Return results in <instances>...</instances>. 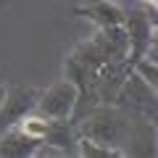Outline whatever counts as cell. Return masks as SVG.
<instances>
[{
    "label": "cell",
    "mask_w": 158,
    "mask_h": 158,
    "mask_svg": "<svg viewBox=\"0 0 158 158\" xmlns=\"http://www.w3.org/2000/svg\"><path fill=\"white\" fill-rule=\"evenodd\" d=\"M92 42L98 45V50L103 53L108 63H129V34L124 24L98 29L92 34Z\"/></svg>",
    "instance_id": "obj_6"
},
{
    "label": "cell",
    "mask_w": 158,
    "mask_h": 158,
    "mask_svg": "<svg viewBox=\"0 0 158 158\" xmlns=\"http://www.w3.org/2000/svg\"><path fill=\"white\" fill-rule=\"evenodd\" d=\"M142 3H148V6H153V8L158 6V0H142Z\"/></svg>",
    "instance_id": "obj_15"
},
{
    "label": "cell",
    "mask_w": 158,
    "mask_h": 158,
    "mask_svg": "<svg viewBox=\"0 0 158 158\" xmlns=\"http://www.w3.org/2000/svg\"><path fill=\"white\" fill-rule=\"evenodd\" d=\"M156 13H158V6H156Z\"/></svg>",
    "instance_id": "obj_17"
},
{
    "label": "cell",
    "mask_w": 158,
    "mask_h": 158,
    "mask_svg": "<svg viewBox=\"0 0 158 158\" xmlns=\"http://www.w3.org/2000/svg\"><path fill=\"white\" fill-rule=\"evenodd\" d=\"M77 156H82V158H127V153L118 150V148H108V145H100V142H92L87 137L77 135Z\"/></svg>",
    "instance_id": "obj_9"
},
{
    "label": "cell",
    "mask_w": 158,
    "mask_h": 158,
    "mask_svg": "<svg viewBox=\"0 0 158 158\" xmlns=\"http://www.w3.org/2000/svg\"><path fill=\"white\" fill-rule=\"evenodd\" d=\"M142 58H148V61L158 63V29H153V37H150V42H148V48H145V53H142Z\"/></svg>",
    "instance_id": "obj_11"
},
{
    "label": "cell",
    "mask_w": 158,
    "mask_h": 158,
    "mask_svg": "<svg viewBox=\"0 0 158 158\" xmlns=\"http://www.w3.org/2000/svg\"><path fill=\"white\" fill-rule=\"evenodd\" d=\"M153 140H156V150H158V127L153 124Z\"/></svg>",
    "instance_id": "obj_13"
},
{
    "label": "cell",
    "mask_w": 158,
    "mask_h": 158,
    "mask_svg": "<svg viewBox=\"0 0 158 158\" xmlns=\"http://www.w3.org/2000/svg\"><path fill=\"white\" fill-rule=\"evenodd\" d=\"M132 124H135V118L127 111H121L118 106L98 103L74 121V129H77L79 137H87L92 142L118 148V150L127 153V142L132 137Z\"/></svg>",
    "instance_id": "obj_1"
},
{
    "label": "cell",
    "mask_w": 158,
    "mask_h": 158,
    "mask_svg": "<svg viewBox=\"0 0 158 158\" xmlns=\"http://www.w3.org/2000/svg\"><path fill=\"white\" fill-rule=\"evenodd\" d=\"M79 106V87L71 79H58L56 85H50L48 90H42L37 95V106L34 111H40L48 118H69L71 121Z\"/></svg>",
    "instance_id": "obj_3"
},
{
    "label": "cell",
    "mask_w": 158,
    "mask_h": 158,
    "mask_svg": "<svg viewBox=\"0 0 158 158\" xmlns=\"http://www.w3.org/2000/svg\"><path fill=\"white\" fill-rule=\"evenodd\" d=\"M150 124H156V127H158V111H156V113L150 116Z\"/></svg>",
    "instance_id": "obj_14"
},
{
    "label": "cell",
    "mask_w": 158,
    "mask_h": 158,
    "mask_svg": "<svg viewBox=\"0 0 158 158\" xmlns=\"http://www.w3.org/2000/svg\"><path fill=\"white\" fill-rule=\"evenodd\" d=\"M71 13L79 19H87L90 24H95V29L124 24V8L111 3V0H92L87 6H77Z\"/></svg>",
    "instance_id": "obj_7"
},
{
    "label": "cell",
    "mask_w": 158,
    "mask_h": 158,
    "mask_svg": "<svg viewBox=\"0 0 158 158\" xmlns=\"http://www.w3.org/2000/svg\"><path fill=\"white\" fill-rule=\"evenodd\" d=\"M153 27H156V29H158V19H153Z\"/></svg>",
    "instance_id": "obj_16"
},
{
    "label": "cell",
    "mask_w": 158,
    "mask_h": 158,
    "mask_svg": "<svg viewBox=\"0 0 158 158\" xmlns=\"http://www.w3.org/2000/svg\"><path fill=\"white\" fill-rule=\"evenodd\" d=\"M124 29L129 34V66H135V61H140L145 53L148 42L153 37V16H148L145 11H124Z\"/></svg>",
    "instance_id": "obj_5"
},
{
    "label": "cell",
    "mask_w": 158,
    "mask_h": 158,
    "mask_svg": "<svg viewBox=\"0 0 158 158\" xmlns=\"http://www.w3.org/2000/svg\"><path fill=\"white\" fill-rule=\"evenodd\" d=\"M40 145L42 140H34L19 127H11L0 135V158H34Z\"/></svg>",
    "instance_id": "obj_8"
},
{
    "label": "cell",
    "mask_w": 158,
    "mask_h": 158,
    "mask_svg": "<svg viewBox=\"0 0 158 158\" xmlns=\"http://www.w3.org/2000/svg\"><path fill=\"white\" fill-rule=\"evenodd\" d=\"M113 106L127 111L132 118H148L150 121V116L158 111V95L135 69H129L127 77L121 79L116 95H113Z\"/></svg>",
    "instance_id": "obj_2"
},
{
    "label": "cell",
    "mask_w": 158,
    "mask_h": 158,
    "mask_svg": "<svg viewBox=\"0 0 158 158\" xmlns=\"http://www.w3.org/2000/svg\"><path fill=\"white\" fill-rule=\"evenodd\" d=\"M132 69H135V71L145 79L148 85L156 90V95H158V63L148 61V58H140V61H135V66H132Z\"/></svg>",
    "instance_id": "obj_10"
},
{
    "label": "cell",
    "mask_w": 158,
    "mask_h": 158,
    "mask_svg": "<svg viewBox=\"0 0 158 158\" xmlns=\"http://www.w3.org/2000/svg\"><path fill=\"white\" fill-rule=\"evenodd\" d=\"M40 92L29 85H11L6 90V100L0 106V135L6 129H11L13 124H19L29 111H34Z\"/></svg>",
    "instance_id": "obj_4"
},
{
    "label": "cell",
    "mask_w": 158,
    "mask_h": 158,
    "mask_svg": "<svg viewBox=\"0 0 158 158\" xmlns=\"http://www.w3.org/2000/svg\"><path fill=\"white\" fill-rule=\"evenodd\" d=\"M6 90H8V87L0 82V106H3V100H6Z\"/></svg>",
    "instance_id": "obj_12"
}]
</instances>
